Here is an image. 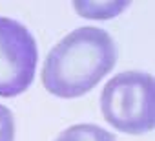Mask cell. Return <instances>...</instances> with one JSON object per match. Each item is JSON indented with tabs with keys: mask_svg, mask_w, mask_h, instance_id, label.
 I'll return each instance as SVG.
<instances>
[{
	"mask_svg": "<svg viewBox=\"0 0 155 141\" xmlns=\"http://www.w3.org/2000/svg\"><path fill=\"white\" fill-rule=\"evenodd\" d=\"M117 62V46L101 28L84 26L66 35L46 57L42 68L44 88L62 99L91 92Z\"/></svg>",
	"mask_w": 155,
	"mask_h": 141,
	"instance_id": "1",
	"label": "cell"
},
{
	"mask_svg": "<svg viewBox=\"0 0 155 141\" xmlns=\"http://www.w3.org/2000/svg\"><path fill=\"white\" fill-rule=\"evenodd\" d=\"M104 119L124 134H146L155 126V79L142 72H124L108 81L101 95Z\"/></svg>",
	"mask_w": 155,
	"mask_h": 141,
	"instance_id": "2",
	"label": "cell"
},
{
	"mask_svg": "<svg viewBox=\"0 0 155 141\" xmlns=\"http://www.w3.org/2000/svg\"><path fill=\"white\" fill-rule=\"evenodd\" d=\"M37 62V42L28 28L0 17V97L24 94L35 79Z\"/></svg>",
	"mask_w": 155,
	"mask_h": 141,
	"instance_id": "3",
	"label": "cell"
},
{
	"mask_svg": "<svg viewBox=\"0 0 155 141\" xmlns=\"http://www.w3.org/2000/svg\"><path fill=\"white\" fill-rule=\"evenodd\" d=\"M55 141H117V139L113 134H110L99 125L82 123L66 128Z\"/></svg>",
	"mask_w": 155,
	"mask_h": 141,
	"instance_id": "4",
	"label": "cell"
},
{
	"mask_svg": "<svg viewBox=\"0 0 155 141\" xmlns=\"http://www.w3.org/2000/svg\"><path fill=\"white\" fill-rule=\"evenodd\" d=\"M0 141H15V119L4 105H0Z\"/></svg>",
	"mask_w": 155,
	"mask_h": 141,
	"instance_id": "5",
	"label": "cell"
}]
</instances>
